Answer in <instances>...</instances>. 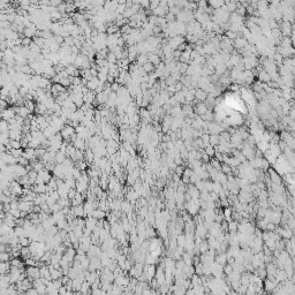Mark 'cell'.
<instances>
[{
    "instance_id": "obj_38",
    "label": "cell",
    "mask_w": 295,
    "mask_h": 295,
    "mask_svg": "<svg viewBox=\"0 0 295 295\" xmlns=\"http://www.w3.org/2000/svg\"><path fill=\"white\" fill-rule=\"evenodd\" d=\"M9 144L12 146V149H21V148H22L21 141H18V140H10Z\"/></svg>"
},
{
    "instance_id": "obj_33",
    "label": "cell",
    "mask_w": 295,
    "mask_h": 295,
    "mask_svg": "<svg viewBox=\"0 0 295 295\" xmlns=\"http://www.w3.org/2000/svg\"><path fill=\"white\" fill-rule=\"evenodd\" d=\"M210 164H211L213 167L216 168L217 171H221V162H219L218 159L211 158V160H210Z\"/></svg>"
},
{
    "instance_id": "obj_17",
    "label": "cell",
    "mask_w": 295,
    "mask_h": 295,
    "mask_svg": "<svg viewBox=\"0 0 295 295\" xmlns=\"http://www.w3.org/2000/svg\"><path fill=\"white\" fill-rule=\"evenodd\" d=\"M278 266L273 262H270V263H268L266 264V272H268V274H271V276H276V273H277Z\"/></svg>"
},
{
    "instance_id": "obj_1",
    "label": "cell",
    "mask_w": 295,
    "mask_h": 295,
    "mask_svg": "<svg viewBox=\"0 0 295 295\" xmlns=\"http://www.w3.org/2000/svg\"><path fill=\"white\" fill-rule=\"evenodd\" d=\"M26 273L31 281H34L35 279L40 278V268L39 266H28L26 269Z\"/></svg>"
},
{
    "instance_id": "obj_26",
    "label": "cell",
    "mask_w": 295,
    "mask_h": 295,
    "mask_svg": "<svg viewBox=\"0 0 295 295\" xmlns=\"http://www.w3.org/2000/svg\"><path fill=\"white\" fill-rule=\"evenodd\" d=\"M239 228V221L231 220L228 221V232H238Z\"/></svg>"
},
{
    "instance_id": "obj_20",
    "label": "cell",
    "mask_w": 295,
    "mask_h": 295,
    "mask_svg": "<svg viewBox=\"0 0 295 295\" xmlns=\"http://www.w3.org/2000/svg\"><path fill=\"white\" fill-rule=\"evenodd\" d=\"M38 175H40L43 179H44L45 183H49L50 181H51V179H52V176H51V174H50V171L49 170H42L40 172H38Z\"/></svg>"
},
{
    "instance_id": "obj_29",
    "label": "cell",
    "mask_w": 295,
    "mask_h": 295,
    "mask_svg": "<svg viewBox=\"0 0 295 295\" xmlns=\"http://www.w3.org/2000/svg\"><path fill=\"white\" fill-rule=\"evenodd\" d=\"M10 265L12 266H18V268H24V263L18 257H14V258L10 260Z\"/></svg>"
},
{
    "instance_id": "obj_12",
    "label": "cell",
    "mask_w": 295,
    "mask_h": 295,
    "mask_svg": "<svg viewBox=\"0 0 295 295\" xmlns=\"http://www.w3.org/2000/svg\"><path fill=\"white\" fill-rule=\"evenodd\" d=\"M83 199H84V196L82 193H76V195H75V197L72 199V207H76V205H81L82 203H83Z\"/></svg>"
},
{
    "instance_id": "obj_43",
    "label": "cell",
    "mask_w": 295,
    "mask_h": 295,
    "mask_svg": "<svg viewBox=\"0 0 295 295\" xmlns=\"http://www.w3.org/2000/svg\"><path fill=\"white\" fill-rule=\"evenodd\" d=\"M126 181H127V185L128 186H133L134 183H135V181H136V179L133 176L132 173H128V175L126 176Z\"/></svg>"
},
{
    "instance_id": "obj_40",
    "label": "cell",
    "mask_w": 295,
    "mask_h": 295,
    "mask_svg": "<svg viewBox=\"0 0 295 295\" xmlns=\"http://www.w3.org/2000/svg\"><path fill=\"white\" fill-rule=\"evenodd\" d=\"M154 65H152V64H151L150 61H148L146 64H144V65H143L142 67H143V69H144V71H145L148 74H150V73H152V71H154Z\"/></svg>"
},
{
    "instance_id": "obj_34",
    "label": "cell",
    "mask_w": 295,
    "mask_h": 295,
    "mask_svg": "<svg viewBox=\"0 0 295 295\" xmlns=\"http://www.w3.org/2000/svg\"><path fill=\"white\" fill-rule=\"evenodd\" d=\"M65 181H66V183L71 188H76V180L74 179V176H73V175L66 178V179H65Z\"/></svg>"
},
{
    "instance_id": "obj_42",
    "label": "cell",
    "mask_w": 295,
    "mask_h": 295,
    "mask_svg": "<svg viewBox=\"0 0 295 295\" xmlns=\"http://www.w3.org/2000/svg\"><path fill=\"white\" fill-rule=\"evenodd\" d=\"M67 276H68V277H69L72 280H73V279H76V278H77L79 273H77V271H76V270H75L74 268L72 266L71 269H69V272H68V274H67Z\"/></svg>"
},
{
    "instance_id": "obj_6",
    "label": "cell",
    "mask_w": 295,
    "mask_h": 295,
    "mask_svg": "<svg viewBox=\"0 0 295 295\" xmlns=\"http://www.w3.org/2000/svg\"><path fill=\"white\" fill-rule=\"evenodd\" d=\"M257 75H258V81L262 82V83H269V82H271V76H270V74L265 71L264 68H262Z\"/></svg>"
},
{
    "instance_id": "obj_36",
    "label": "cell",
    "mask_w": 295,
    "mask_h": 295,
    "mask_svg": "<svg viewBox=\"0 0 295 295\" xmlns=\"http://www.w3.org/2000/svg\"><path fill=\"white\" fill-rule=\"evenodd\" d=\"M31 243V239L28 238V236H22V238H20V244L22 247H28L30 246Z\"/></svg>"
},
{
    "instance_id": "obj_24",
    "label": "cell",
    "mask_w": 295,
    "mask_h": 295,
    "mask_svg": "<svg viewBox=\"0 0 295 295\" xmlns=\"http://www.w3.org/2000/svg\"><path fill=\"white\" fill-rule=\"evenodd\" d=\"M204 152L212 158V157H215V154H216V148L210 144V145H207L204 148Z\"/></svg>"
},
{
    "instance_id": "obj_45",
    "label": "cell",
    "mask_w": 295,
    "mask_h": 295,
    "mask_svg": "<svg viewBox=\"0 0 295 295\" xmlns=\"http://www.w3.org/2000/svg\"><path fill=\"white\" fill-rule=\"evenodd\" d=\"M233 271H234V270H233V265H232V264H228V263H227V264L224 266V272H225V274H226V276L231 274V273L233 272Z\"/></svg>"
},
{
    "instance_id": "obj_37",
    "label": "cell",
    "mask_w": 295,
    "mask_h": 295,
    "mask_svg": "<svg viewBox=\"0 0 295 295\" xmlns=\"http://www.w3.org/2000/svg\"><path fill=\"white\" fill-rule=\"evenodd\" d=\"M52 216H53V218L55 219V221H59V220H61V219H65V218H66V215H65L62 211L54 212Z\"/></svg>"
},
{
    "instance_id": "obj_41",
    "label": "cell",
    "mask_w": 295,
    "mask_h": 295,
    "mask_svg": "<svg viewBox=\"0 0 295 295\" xmlns=\"http://www.w3.org/2000/svg\"><path fill=\"white\" fill-rule=\"evenodd\" d=\"M106 60L109 61V64H115L117 62V57H115V54L113 52H110L109 54H107V57H106Z\"/></svg>"
},
{
    "instance_id": "obj_25",
    "label": "cell",
    "mask_w": 295,
    "mask_h": 295,
    "mask_svg": "<svg viewBox=\"0 0 295 295\" xmlns=\"http://www.w3.org/2000/svg\"><path fill=\"white\" fill-rule=\"evenodd\" d=\"M92 217L97 218V219H104V218L106 217V212H105V211H103L101 209H96V210L93 211Z\"/></svg>"
},
{
    "instance_id": "obj_46",
    "label": "cell",
    "mask_w": 295,
    "mask_h": 295,
    "mask_svg": "<svg viewBox=\"0 0 295 295\" xmlns=\"http://www.w3.org/2000/svg\"><path fill=\"white\" fill-rule=\"evenodd\" d=\"M73 176H74L75 180H79L80 178L82 176V171L79 170L77 167H75L74 170H73Z\"/></svg>"
},
{
    "instance_id": "obj_27",
    "label": "cell",
    "mask_w": 295,
    "mask_h": 295,
    "mask_svg": "<svg viewBox=\"0 0 295 295\" xmlns=\"http://www.w3.org/2000/svg\"><path fill=\"white\" fill-rule=\"evenodd\" d=\"M199 251H201V254H203V252H207L209 251V249H210V246H209V242H207V240H204V241H202V242L199 243Z\"/></svg>"
},
{
    "instance_id": "obj_49",
    "label": "cell",
    "mask_w": 295,
    "mask_h": 295,
    "mask_svg": "<svg viewBox=\"0 0 295 295\" xmlns=\"http://www.w3.org/2000/svg\"><path fill=\"white\" fill-rule=\"evenodd\" d=\"M277 226H278V225L273 224V223H271V221H270L269 224H268V226H266V231H269V232H274V231H276V228H277Z\"/></svg>"
},
{
    "instance_id": "obj_35",
    "label": "cell",
    "mask_w": 295,
    "mask_h": 295,
    "mask_svg": "<svg viewBox=\"0 0 295 295\" xmlns=\"http://www.w3.org/2000/svg\"><path fill=\"white\" fill-rule=\"evenodd\" d=\"M203 141V144H204V148L207 145H210V134H207V133H203L202 136H201Z\"/></svg>"
},
{
    "instance_id": "obj_48",
    "label": "cell",
    "mask_w": 295,
    "mask_h": 295,
    "mask_svg": "<svg viewBox=\"0 0 295 295\" xmlns=\"http://www.w3.org/2000/svg\"><path fill=\"white\" fill-rule=\"evenodd\" d=\"M31 43H32V42H31V39L29 38V37H23V38H22V46H27V47H29Z\"/></svg>"
},
{
    "instance_id": "obj_39",
    "label": "cell",
    "mask_w": 295,
    "mask_h": 295,
    "mask_svg": "<svg viewBox=\"0 0 295 295\" xmlns=\"http://www.w3.org/2000/svg\"><path fill=\"white\" fill-rule=\"evenodd\" d=\"M207 180H199L197 181L196 183H195V186L198 188V190L199 191H203V190H205V186H207Z\"/></svg>"
},
{
    "instance_id": "obj_47",
    "label": "cell",
    "mask_w": 295,
    "mask_h": 295,
    "mask_svg": "<svg viewBox=\"0 0 295 295\" xmlns=\"http://www.w3.org/2000/svg\"><path fill=\"white\" fill-rule=\"evenodd\" d=\"M201 179H199V176H198V174L196 172H194V170H193V174H191V176H190V183H196L197 181H199Z\"/></svg>"
},
{
    "instance_id": "obj_44",
    "label": "cell",
    "mask_w": 295,
    "mask_h": 295,
    "mask_svg": "<svg viewBox=\"0 0 295 295\" xmlns=\"http://www.w3.org/2000/svg\"><path fill=\"white\" fill-rule=\"evenodd\" d=\"M18 164L22 165V166H28V165H30V160L22 156V157L18 158Z\"/></svg>"
},
{
    "instance_id": "obj_5",
    "label": "cell",
    "mask_w": 295,
    "mask_h": 295,
    "mask_svg": "<svg viewBox=\"0 0 295 295\" xmlns=\"http://www.w3.org/2000/svg\"><path fill=\"white\" fill-rule=\"evenodd\" d=\"M1 117H2V120L9 121L10 119H14V118L16 117V112H15V110H14V107H12V109H7V110H2Z\"/></svg>"
},
{
    "instance_id": "obj_52",
    "label": "cell",
    "mask_w": 295,
    "mask_h": 295,
    "mask_svg": "<svg viewBox=\"0 0 295 295\" xmlns=\"http://www.w3.org/2000/svg\"><path fill=\"white\" fill-rule=\"evenodd\" d=\"M36 183H37V185H44L45 181H44V179H43L42 176L38 175V176H37V179H36Z\"/></svg>"
},
{
    "instance_id": "obj_10",
    "label": "cell",
    "mask_w": 295,
    "mask_h": 295,
    "mask_svg": "<svg viewBox=\"0 0 295 295\" xmlns=\"http://www.w3.org/2000/svg\"><path fill=\"white\" fill-rule=\"evenodd\" d=\"M97 223H98V219L95 218V217H88V218H85V227L91 229V231H93V228L97 226Z\"/></svg>"
},
{
    "instance_id": "obj_30",
    "label": "cell",
    "mask_w": 295,
    "mask_h": 295,
    "mask_svg": "<svg viewBox=\"0 0 295 295\" xmlns=\"http://www.w3.org/2000/svg\"><path fill=\"white\" fill-rule=\"evenodd\" d=\"M8 152H9L10 154H13L15 158H18V159L20 157H22V156H23V152H24V150H22V149H12V150H9Z\"/></svg>"
},
{
    "instance_id": "obj_32",
    "label": "cell",
    "mask_w": 295,
    "mask_h": 295,
    "mask_svg": "<svg viewBox=\"0 0 295 295\" xmlns=\"http://www.w3.org/2000/svg\"><path fill=\"white\" fill-rule=\"evenodd\" d=\"M221 172H224L225 174H232V166L226 163H221Z\"/></svg>"
},
{
    "instance_id": "obj_19",
    "label": "cell",
    "mask_w": 295,
    "mask_h": 295,
    "mask_svg": "<svg viewBox=\"0 0 295 295\" xmlns=\"http://www.w3.org/2000/svg\"><path fill=\"white\" fill-rule=\"evenodd\" d=\"M10 262H1L0 263V273L5 274V273H9L10 271Z\"/></svg>"
},
{
    "instance_id": "obj_31",
    "label": "cell",
    "mask_w": 295,
    "mask_h": 295,
    "mask_svg": "<svg viewBox=\"0 0 295 295\" xmlns=\"http://www.w3.org/2000/svg\"><path fill=\"white\" fill-rule=\"evenodd\" d=\"M194 266H195V273H196V274H198V276H203V274H204V265H203L202 262L194 265Z\"/></svg>"
},
{
    "instance_id": "obj_16",
    "label": "cell",
    "mask_w": 295,
    "mask_h": 295,
    "mask_svg": "<svg viewBox=\"0 0 295 295\" xmlns=\"http://www.w3.org/2000/svg\"><path fill=\"white\" fill-rule=\"evenodd\" d=\"M221 143V137H220V134H212V135H210V144L213 146H217L219 145Z\"/></svg>"
},
{
    "instance_id": "obj_23",
    "label": "cell",
    "mask_w": 295,
    "mask_h": 295,
    "mask_svg": "<svg viewBox=\"0 0 295 295\" xmlns=\"http://www.w3.org/2000/svg\"><path fill=\"white\" fill-rule=\"evenodd\" d=\"M21 256L22 257H24V260L26 258H29V257H31L32 256V254H31V250H30V247H22L21 248Z\"/></svg>"
},
{
    "instance_id": "obj_11",
    "label": "cell",
    "mask_w": 295,
    "mask_h": 295,
    "mask_svg": "<svg viewBox=\"0 0 295 295\" xmlns=\"http://www.w3.org/2000/svg\"><path fill=\"white\" fill-rule=\"evenodd\" d=\"M73 209H74V213H75V216H76V217H83V218H88L87 213H85V211H84L83 204H81V205H76V207H73Z\"/></svg>"
},
{
    "instance_id": "obj_28",
    "label": "cell",
    "mask_w": 295,
    "mask_h": 295,
    "mask_svg": "<svg viewBox=\"0 0 295 295\" xmlns=\"http://www.w3.org/2000/svg\"><path fill=\"white\" fill-rule=\"evenodd\" d=\"M10 260H12V255L8 251H2L0 254V262H10Z\"/></svg>"
},
{
    "instance_id": "obj_4",
    "label": "cell",
    "mask_w": 295,
    "mask_h": 295,
    "mask_svg": "<svg viewBox=\"0 0 295 295\" xmlns=\"http://www.w3.org/2000/svg\"><path fill=\"white\" fill-rule=\"evenodd\" d=\"M268 172H269V178L270 180L272 181L273 183H277V185H282V179L281 176L279 175L277 173V171L276 170H272V168H269L268 170Z\"/></svg>"
},
{
    "instance_id": "obj_18",
    "label": "cell",
    "mask_w": 295,
    "mask_h": 295,
    "mask_svg": "<svg viewBox=\"0 0 295 295\" xmlns=\"http://www.w3.org/2000/svg\"><path fill=\"white\" fill-rule=\"evenodd\" d=\"M93 160H95V154L90 148H88L85 150V162L90 165V164H93Z\"/></svg>"
},
{
    "instance_id": "obj_50",
    "label": "cell",
    "mask_w": 295,
    "mask_h": 295,
    "mask_svg": "<svg viewBox=\"0 0 295 295\" xmlns=\"http://www.w3.org/2000/svg\"><path fill=\"white\" fill-rule=\"evenodd\" d=\"M76 193H77L76 188H71V189H69V191H68V198H69V199L72 201V199H73V198L75 197Z\"/></svg>"
},
{
    "instance_id": "obj_21",
    "label": "cell",
    "mask_w": 295,
    "mask_h": 295,
    "mask_svg": "<svg viewBox=\"0 0 295 295\" xmlns=\"http://www.w3.org/2000/svg\"><path fill=\"white\" fill-rule=\"evenodd\" d=\"M67 158H68V157L66 156V154L59 150V151L57 152V154H55V163H57V164H62Z\"/></svg>"
},
{
    "instance_id": "obj_14",
    "label": "cell",
    "mask_w": 295,
    "mask_h": 295,
    "mask_svg": "<svg viewBox=\"0 0 295 295\" xmlns=\"http://www.w3.org/2000/svg\"><path fill=\"white\" fill-rule=\"evenodd\" d=\"M89 189V183L83 182V181H76V190L79 193H85Z\"/></svg>"
},
{
    "instance_id": "obj_9",
    "label": "cell",
    "mask_w": 295,
    "mask_h": 295,
    "mask_svg": "<svg viewBox=\"0 0 295 295\" xmlns=\"http://www.w3.org/2000/svg\"><path fill=\"white\" fill-rule=\"evenodd\" d=\"M207 96H209V93H207L205 90H203V89H201V88H198L197 90H196V93H195V98L199 101H205L207 100Z\"/></svg>"
},
{
    "instance_id": "obj_2",
    "label": "cell",
    "mask_w": 295,
    "mask_h": 295,
    "mask_svg": "<svg viewBox=\"0 0 295 295\" xmlns=\"http://www.w3.org/2000/svg\"><path fill=\"white\" fill-rule=\"evenodd\" d=\"M60 133H61L62 137H64L65 140H68V138H71L76 132H75V127H73L71 125H65Z\"/></svg>"
},
{
    "instance_id": "obj_53",
    "label": "cell",
    "mask_w": 295,
    "mask_h": 295,
    "mask_svg": "<svg viewBox=\"0 0 295 295\" xmlns=\"http://www.w3.org/2000/svg\"><path fill=\"white\" fill-rule=\"evenodd\" d=\"M292 262H293V268L295 269V256H293V258H292Z\"/></svg>"
},
{
    "instance_id": "obj_13",
    "label": "cell",
    "mask_w": 295,
    "mask_h": 295,
    "mask_svg": "<svg viewBox=\"0 0 295 295\" xmlns=\"http://www.w3.org/2000/svg\"><path fill=\"white\" fill-rule=\"evenodd\" d=\"M216 262L218 263V264H220V265H223V266H225V265L227 264V254H226V252H220V254H217Z\"/></svg>"
},
{
    "instance_id": "obj_8",
    "label": "cell",
    "mask_w": 295,
    "mask_h": 295,
    "mask_svg": "<svg viewBox=\"0 0 295 295\" xmlns=\"http://www.w3.org/2000/svg\"><path fill=\"white\" fill-rule=\"evenodd\" d=\"M269 150H270V152L277 158V157H279L280 154H281V149H280V146H279V144L278 143H270V148H269Z\"/></svg>"
},
{
    "instance_id": "obj_51",
    "label": "cell",
    "mask_w": 295,
    "mask_h": 295,
    "mask_svg": "<svg viewBox=\"0 0 295 295\" xmlns=\"http://www.w3.org/2000/svg\"><path fill=\"white\" fill-rule=\"evenodd\" d=\"M67 292H68V289H67L66 285H62V286L59 288V294L65 295V294H67Z\"/></svg>"
},
{
    "instance_id": "obj_3",
    "label": "cell",
    "mask_w": 295,
    "mask_h": 295,
    "mask_svg": "<svg viewBox=\"0 0 295 295\" xmlns=\"http://www.w3.org/2000/svg\"><path fill=\"white\" fill-rule=\"evenodd\" d=\"M194 111H195V113H196V115L202 117V115H204L207 112V111H209V109H207V104H205L204 101H199L198 104H196V105H195Z\"/></svg>"
},
{
    "instance_id": "obj_22",
    "label": "cell",
    "mask_w": 295,
    "mask_h": 295,
    "mask_svg": "<svg viewBox=\"0 0 295 295\" xmlns=\"http://www.w3.org/2000/svg\"><path fill=\"white\" fill-rule=\"evenodd\" d=\"M136 60H137V64H138V65L143 66L144 64H146V62L149 61V58H148V54H143V53H140Z\"/></svg>"
},
{
    "instance_id": "obj_7",
    "label": "cell",
    "mask_w": 295,
    "mask_h": 295,
    "mask_svg": "<svg viewBox=\"0 0 295 295\" xmlns=\"http://www.w3.org/2000/svg\"><path fill=\"white\" fill-rule=\"evenodd\" d=\"M263 286H264L265 292L272 293L273 289H274V288L278 286V284H277V282L272 281V280H270L269 278H265L264 280H263Z\"/></svg>"
},
{
    "instance_id": "obj_15",
    "label": "cell",
    "mask_w": 295,
    "mask_h": 295,
    "mask_svg": "<svg viewBox=\"0 0 295 295\" xmlns=\"http://www.w3.org/2000/svg\"><path fill=\"white\" fill-rule=\"evenodd\" d=\"M292 32V26L291 23L288 22V21H285V22L282 23L281 26V35L284 36H289Z\"/></svg>"
}]
</instances>
